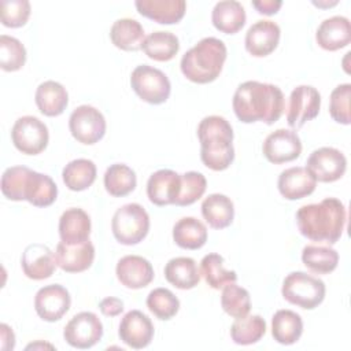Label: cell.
Segmentation results:
<instances>
[{"instance_id": "43", "label": "cell", "mask_w": 351, "mask_h": 351, "mask_svg": "<svg viewBox=\"0 0 351 351\" xmlns=\"http://www.w3.org/2000/svg\"><path fill=\"white\" fill-rule=\"evenodd\" d=\"M350 99H351V84L337 85L329 97V114L333 121L341 125L351 123L350 114Z\"/></svg>"}, {"instance_id": "46", "label": "cell", "mask_w": 351, "mask_h": 351, "mask_svg": "<svg viewBox=\"0 0 351 351\" xmlns=\"http://www.w3.org/2000/svg\"><path fill=\"white\" fill-rule=\"evenodd\" d=\"M99 308L106 317H117L123 311V302L118 298L108 296L100 300Z\"/></svg>"}, {"instance_id": "45", "label": "cell", "mask_w": 351, "mask_h": 351, "mask_svg": "<svg viewBox=\"0 0 351 351\" xmlns=\"http://www.w3.org/2000/svg\"><path fill=\"white\" fill-rule=\"evenodd\" d=\"M27 171H29V167L26 166H11L4 170L1 176L0 186H1L3 195L7 199L12 202L22 200V189H23V182Z\"/></svg>"}, {"instance_id": "4", "label": "cell", "mask_w": 351, "mask_h": 351, "mask_svg": "<svg viewBox=\"0 0 351 351\" xmlns=\"http://www.w3.org/2000/svg\"><path fill=\"white\" fill-rule=\"evenodd\" d=\"M226 55L228 49L222 40L204 37L182 55L181 73L195 84L213 82L219 77Z\"/></svg>"}, {"instance_id": "40", "label": "cell", "mask_w": 351, "mask_h": 351, "mask_svg": "<svg viewBox=\"0 0 351 351\" xmlns=\"http://www.w3.org/2000/svg\"><path fill=\"white\" fill-rule=\"evenodd\" d=\"M148 310L159 319L169 321L180 310L178 298L167 288H155L147 296Z\"/></svg>"}, {"instance_id": "7", "label": "cell", "mask_w": 351, "mask_h": 351, "mask_svg": "<svg viewBox=\"0 0 351 351\" xmlns=\"http://www.w3.org/2000/svg\"><path fill=\"white\" fill-rule=\"evenodd\" d=\"M130 85L134 93L145 103L162 104L171 92V84L167 75L152 66L140 64L130 75Z\"/></svg>"}, {"instance_id": "21", "label": "cell", "mask_w": 351, "mask_h": 351, "mask_svg": "<svg viewBox=\"0 0 351 351\" xmlns=\"http://www.w3.org/2000/svg\"><path fill=\"white\" fill-rule=\"evenodd\" d=\"M181 177L170 169H160L152 173L147 181V196L155 206L174 204L180 191Z\"/></svg>"}, {"instance_id": "22", "label": "cell", "mask_w": 351, "mask_h": 351, "mask_svg": "<svg viewBox=\"0 0 351 351\" xmlns=\"http://www.w3.org/2000/svg\"><path fill=\"white\" fill-rule=\"evenodd\" d=\"M317 44L325 51H337L351 41V23L343 15H335L324 19L315 33Z\"/></svg>"}, {"instance_id": "35", "label": "cell", "mask_w": 351, "mask_h": 351, "mask_svg": "<svg viewBox=\"0 0 351 351\" xmlns=\"http://www.w3.org/2000/svg\"><path fill=\"white\" fill-rule=\"evenodd\" d=\"M104 188L114 197H123L134 191L137 177L132 167L125 163L110 165L104 173Z\"/></svg>"}, {"instance_id": "12", "label": "cell", "mask_w": 351, "mask_h": 351, "mask_svg": "<svg viewBox=\"0 0 351 351\" xmlns=\"http://www.w3.org/2000/svg\"><path fill=\"white\" fill-rule=\"evenodd\" d=\"M321 95L311 85H299L289 95L287 122L292 129L302 128L319 114Z\"/></svg>"}, {"instance_id": "13", "label": "cell", "mask_w": 351, "mask_h": 351, "mask_svg": "<svg viewBox=\"0 0 351 351\" xmlns=\"http://www.w3.org/2000/svg\"><path fill=\"white\" fill-rule=\"evenodd\" d=\"M262 152L274 165L292 162L302 154V141L295 130L277 129L265 138Z\"/></svg>"}, {"instance_id": "39", "label": "cell", "mask_w": 351, "mask_h": 351, "mask_svg": "<svg viewBox=\"0 0 351 351\" xmlns=\"http://www.w3.org/2000/svg\"><path fill=\"white\" fill-rule=\"evenodd\" d=\"M221 306L223 311L233 318L244 317L251 310L250 292L236 282H230L222 288Z\"/></svg>"}, {"instance_id": "17", "label": "cell", "mask_w": 351, "mask_h": 351, "mask_svg": "<svg viewBox=\"0 0 351 351\" xmlns=\"http://www.w3.org/2000/svg\"><path fill=\"white\" fill-rule=\"evenodd\" d=\"M21 266L25 276L30 280L40 281L49 278L56 267L55 252L41 243L29 244L22 252Z\"/></svg>"}, {"instance_id": "9", "label": "cell", "mask_w": 351, "mask_h": 351, "mask_svg": "<svg viewBox=\"0 0 351 351\" xmlns=\"http://www.w3.org/2000/svg\"><path fill=\"white\" fill-rule=\"evenodd\" d=\"M106 118L93 106L82 104L73 110L69 118L71 136L81 144L93 145L106 134Z\"/></svg>"}, {"instance_id": "36", "label": "cell", "mask_w": 351, "mask_h": 351, "mask_svg": "<svg viewBox=\"0 0 351 351\" xmlns=\"http://www.w3.org/2000/svg\"><path fill=\"white\" fill-rule=\"evenodd\" d=\"M303 265L315 274H329L339 263V254L329 245L308 244L302 251Z\"/></svg>"}, {"instance_id": "34", "label": "cell", "mask_w": 351, "mask_h": 351, "mask_svg": "<svg viewBox=\"0 0 351 351\" xmlns=\"http://www.w3.org/2000/svg\"><path fill=\"white\" fill-rule=\"evenodd\" d=\"M141 49L152 60L169 62L178 53L180 41L171 32L158 30L145 37Z\"/></svg>"}, {"instance_id": "2", "label": "cell", "mask_w": 351, "mask_h": 351, "mask_svg": "<svg viewBox=\"0 0 351 351\" xmlns=\"http://www.w3.org/2000/svg\"><path fill=\"white\" fill-rule=\"evenodd\" d=\"M347 221V211L336 197L304 204L296 211V223L302 236L311 241L335 244L340 240Z\"/></svg>"}, {"instance_id": "33", "label": "cell", "mask_w": 351, "mask_h": 351, "mask_svg": "<svg viewBox=\"0 0 351 351\" xmlns=\"http://www.w3.org/2000/svg\"><path fill=\"white\" fill-rule=\"evenodd\" d=\"M96 165L90 159L80 158L69 162L62 170L64 185L74 192L88 189L96 180Z\"/></svg>"}, {"instance_id": "25", "label": "cell", "mask_w": 351, "mask_h": 351, "mask_svg": "<svg viewBox=\"0 0 351 351\" xmlns=\"http://www.w3.org/2000/svg\"><path fill=\"white\" fill-rule=\"evenodd\" d=\"M90 218L82 208L71 207L59 218V236L66 244H78L89 240Z\"/></svg>"}, {"instance_id": "6", "label": "cell", "mask_w": 351, "mask_h": 351, "mask_svg": "<svg viewBox=\"0 0 351 351\" xmlns=\"http://www.w3.org/2000/svg\"><path fill=\"white\" fill-rule=\"evenodd\" d=\"M111 230L123 245H134L145 239L149 230V215L138 203L121 206L112 215Z\"/></svg>"}, {"instance_id": "26", "label": "cell", "mask_w": 351, "mask_h": 351, "mask_svg": "<svg viewBox=\"0 0 351 351\" xmlns=\"http://www.w3.org/2000/svg\"><path fill=\"white\" fill-rule=\"evenodd\" d=\"M34 100L41 114L45 117H58L63 114L69 104V93L60 82L48 80L37 86Z\"/></svg>"}, {"instance_id": "20", "label": "cell", "mask_w": 351, "mask_h": 351, "mask_svg": "<svg viewBox=\"0 0 351 351\" xmlns=\"http://www.w3.org/2000/svg\"><path fill=\"white\" fill-rule=\"evenodd\" d=\"M277 186L282 197L287 200H298L315 191L317 180L306 167L295 166L280 173Z\"/></svg>"}, {"instance_id": "44", "label": "cell", "mask_w": 351, "mask_h": 351, "mask_svg": "<svg viewBox=\"0 0 351 351\" xmlns=\"http://www.w3.org/2000/svg\"><path fill=\"white\" fill-rule=\"evenodd\" d=\"M30 3L27 0H3L0 4V19L5 27L16 29L29 21Z\"/></svg>"}, {"instance_id": "8", "label": "cell", "mask_w": 351, "mask_h": 351, "mask_svg": "<svg viewBox=\"0 0 351 351\" xmlns=\"http://www.w3.org/2000/svg\"><path fill=\"white\" fill-rule=\"evenodd\" d=\"M11 140L19 152L38 155L48 145L49 132L47 125L37 117L25 115L15 121L11 129Z\"/></svg>"}, {"instance_id": "3", "label": "cell", "mask_w": 351, "mask_h": 351, "mask_svg": "<svg viewBox=\"0 0 351 351\" xmlns=\"http://www.w3.org/2000/svg\"><path fill=\"white\" fill-rule=\"evenodd\" d=\"M197 137L200 159L206 167L222 171L232 165L234 160L233 129L223 117H204L197 126Z\"/></svg>"}, {"instance_id": "31", "label": "cell", "mask_w": 351, "mask_h": 351, "mask_svg": "<svg viewBox=\"0 0 351 351\" xmlns=\"http://www.w3.org/2000/svg\"><path fill=\"white\" fill-rule=\"evenodd\" d=\"M173 240L184 250H199L207 241V228L195 217H184L173 226Z\"/></svg>"}, {"instance_id": "47", "label": "cell", "mask_w": 351, "mask_h": 351, "mask_svg": "<svg viewBox=\"0 0 351 351\" xmlns=\"http://www.w3.org/2000/svg\"><path fill=\"white\" fill-rule=\"evenodd\" d=\"M282 1L280 0H255L252 1V7L263 15H273L277 14L281 8Z\"/></svg>"}, {"instance_id": "24", "label": "cell", "mask_w": 351, "mask_h": 351, "mask_svg": "<svg viewBox=\"0 0 351 351\" xmlns=\"http://www.w3.org/2000/svg\"><path fill=\"white\" fill-rule=\"evenodd\" d=\"M134 5L143 16L162 25L178 23L186 11L184 0H137Z\"/></svg>"}, {"instance_id": "1", "label": "cell", "mask_w": 351, "mask_h": 351, "mask_svg": "<svg viewBox=\"0 0 351 351\" xmlns=\"http://www.w3.org/2000/svg\"><path fill=\"white\" fill-rule=\"evenodd\" d=\"M233 111L244 123L277 122L285 108L282 90L273 84L245 81L240 84L232 100Z\"/></svg>"}, {"instance_id": "11", "label": "cell", "mask_w": 351, "mask_h": 351, "mask_svg": "<svg viewBox=\"0 0 351 351\" xmlns=\"http://www.w3.org/2000/svg\"><path fill=\"white\" fill-rule=\"evenodd\" d=\"M306 169L319 182H335L344 176L347 158L337 148L321 147L310 154Z\"/></svg>"}, {"instance_id": "30", "label": "cell", "mask_w": 351, "mask_h": 351, "mask_svg": "<svg viewBox=\"0 0 351 351\" xmlns=\"http://www.w3.org/2000/svg\"><path fill=\"white\" fill-rule=\"evenodd\" d=\"M202 215L213 229H225L234 218L233 202L226 195L211 193L202 203Z\"/></svg>"}, {"instance_id": "10", "label": "cell", "mask_w": 351, "mask_h": 351, "mask_svg": "<svg viewBox=\"0 0 351 351\" xmlns=\"http://www.w3.org/2000/svg\"><path fill=\"white\" fill-rule=\"evenodd\" d=\"M103 324L95 313L81 311L75 314L64 326L63 337L74 348L86 350L100 341Z\"/></svg>"}, {"instance_id": "32", "label": "cell", "mask_w": 351, "mask_h": 351, "mask_svg": "<svg viewBox=\"0 0 351 351\" xmlns=\"http://www.w3.org/2000/svg\"><path fill=\"white\" fill-rule=\"evenodd\" d=\"M303 333L302 317L292 310H278L271 318V336L284 346L295 344Z\"/></svg>"}, {"instance_id": "23", "label": "cell", "mask_w": 351, "mask_h": 351, "mask_svg": "<svg viewBox=\"0 0 351 351\" xmlns=\"http://www.w3.org/2000/svg\"><path fill=\"white\" fill-rule=\"evenodd\" d=\"M56 197L58 186L55 181L47 174L29 169L22 189V200H26L36 207H48Z\"/></svg>"}, {"instance_id": "37", "label": "cell", "mask_w": 351, "mask_h": 351, "mask_svg": "<svg viewBox=\"0 0 351 351\" xmlns=\"http://www.w3.org/2000/svg\"><path fill=\"white\" fill-rule=\"evenodd\" d=\"M223 265L225 261L219 254H207L200 262V274L213 289H222L237 280L236 271L225 269Z\"/></svg>"}, {"instance_id": "29", "label": "cell", "mask_w": 351, "mask_h": 351, "mask_svg": "<svg viewBox=\"0 0 351 351\" xmlns=\"http://www.w3.org/2000/svg\"><path fill=\"white\" fill-rule=\"evenodd\" d=\"M165 278L178 289H192L200 281V271L193 258H171L165 266Z\"/></svg>"}, {"instance_id": "41", "label": "cell", "mask_w": 351, "mask_h": 351, "mask_svg": "<svg viewBox=\"0 0 351 351\" xmlns=\"http://www.w3.org/2000/svg\"><path fill=\"white\" fill-rule=\"evenodd\" d=\"M180 191L176 199V206H191L196 200H199L207 188L206 177L199 171H186L180 174Z\"/></svg>"}, {"instance_id": "38", "label": "cell", "mask_w": 351, "mask_h": 351, "mask_svg": "<svg viewBox=\"0 0 351 351\" xmlns=\"http://www.w3.org/2000/svg\"><path fill=\"white\" fill-rule=\"evenodd\" d=\"M265 333L266 322L258 314L236 318L230 326V337L239 346H250L258 343Z\"/></svg>"}, {"instance_id": "5", "label": "cell", "mask_w": 351, "mask_h": 351, "mask_svg": "<svg viewBox=\"0 0 351 351\" xmlns=\"http://www.w3.org/2000/svg\"><path fill=\"white\" fill-rule=\"evenodd\" d=\"M325 293V282L304 271H292L282 281V298L288 303L304 310L318 307L324 302Z\"/></svg>"}, {"instance_id": "18", "label": "cell", "mask_w": 351, "mask_h": 351, "mask_svg": "<svg viewBox=\"0 0 351 351\" xmlns=\"http://www.w3.org/2000/svg\"><path fill=\"white\" fill-rule=\"evenodd\" d=\"M118 281L129 289H141L154 280V267L151 262L140 255L122 256L115 267Z\"/></svg>"}, {"instance_id": "16", "label": "cell", "mask_w": 351, "mask_h": 351, "mask_svg": "<svg viewBox=\"0 0 351 351\" xmlns=\"http://www.w3.org/2000/svg\"><path fill=\"white\" fill-rule=\"evenodd\" d=\"M280 26L269 19H261L252 23L244 38V45L248 53L255 58H265L270 55L280 43Z\"/></svg>"}, {"instance_id": "48", "label": "cell", "mask_w": 351, "mask_h": 351, "mask_svg": "<svg viewBox=\"0 0 351 351\" xmlns=\"http://www.w3.org/2000/svg\"><path fill=\"white\" fill-rule=\"evenodd\" d=\"M0 339H1V350H12L15 346V335L12 329L7 324L0 325Z\"/></svg>"}, {"instance_id": "42", "label": "cell", "mask_w": 351, "mask_h": 351, "mask_svg": "<svg viewBox=\"0 0 351 351\" xmlns=\"http://www.w3.org/2000/svg\"><path fill=\"white\" fill-rule=\"evenodd\" d=\"M26 48L11 36H0V67L4 71H18L25 66Z\"/></svg>"}, {"instance_id": "19", "label": "cell", "mask_w": 351, "mask_h": 351, "mask_svg": "<svg viewBox=\"0 0 351 351\" xmlns=\"http://www.w3.org/2000/svg\"><path fill=\"white\" fill-rule=\"evenodd\" d=\"M56 266L66 273H81L88 270L95 261V245L86 240L78 244L60 241L55 250Z\"/></svg>"}, {"instance_id": "49", "label": "cell", "mask_w": 351, "mask_h": 351, "mask_svg": "<svg viewBox=\"0 0 351 351\" xmlns=\"http://www.w3.org/2000/svg\"><path fill=\"white\" fill-rule=\"evenodd\" d=\"M37 347H49V348H53V346H51V344H43V343H32V344H29L27 347H26V350H30V348H37Z\"/></svg>"}, {"instance_id": "14", "label": "cell", "mask_w": 351, "mask_h": 351, "mask_svg": "<svg viewBox=\"0 0 351 351\" xmlns=\"http://www.w3.org/2000/svg\"><path fill=\"white\" fill-rule=\"evenodd\" d=\"M71 298L60 284H49L40 288L34 296V310L47 322L59 321L70 308Z\"/></svg>"}, {"instance_id": "15", "label": "cell", "mask_w": 351, "mask_h": 351, "mask_svg": "<svg viewBox=\"0 0 351 351\" xmlns=\"http://www.w3.org/2000/svg\"><path fill=\"white\" fill-rule=\"evenodd\" d=\"M154 333L155 330L151 318L140 310L128 311L119 322V339L134 350L148 347L154 339Z\"/></svg>"}, {"instance_id": "28", "label": "cell", "mask_w": 351, "mask_h": 351, "mask_svg": "<svg viewBox=\"0 0 351 351\" xmlns=\"http://www.w3.org/2000/svg\"><path fill=\"white\" fill-rule=\"evenodd\" d=\"M111 43L128 52H136L143 48L145 40V33L140 22L132 18L117 19L110 29Z\"/></svg>"}, {"instance_id": "27", "label": "cell", "mask_w": 351, "mask_h": 351, "mask_svg": "<svg viewBox=\"0 0 351 351\" xmlns=\"http://www.w3.org/2000/svg\"><path fill=\"white\" fill-rule=\"evenodd\" d=\"M245 10L236 0L218 1L211 12V22L217 30L225 34H234L244 26Z\"/></svg>"}]
</instances>
